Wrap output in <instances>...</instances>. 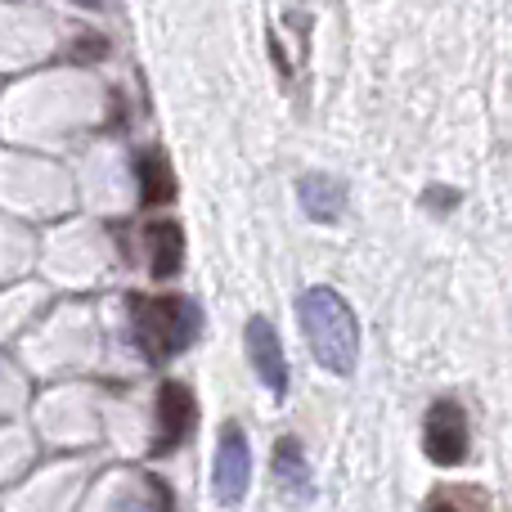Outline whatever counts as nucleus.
<instances>
[{
    "label": "nucleus",
    "mask_w": 512,
    "mask_h": 512,
    "mask_svg": "<svg viewBox=\"0 0 512 512\" xmlns=\"http://www.w3.org/2000/svg\"><path fill=\"white\" fill-rule=\"evenodd\" d=\"M454 203H459V194H454V189H441V185L427 189V207H432V212H450Z\"/></svg>",
    "instance_id": "ddd939ff"
},
{
    "label": "nucleus",
    "mask_w": 512,
    "mask_h": 512,
    "mask_svg": "<svg viewBox=\"0 0 512 512\" xmlns=\"http://www.w3.org/2000/svg\"><path fill=\"white\" fill-rule=\"evenodd\" d=\"M423 512H490V499L481 486H441L432 490Z\"/></svg>",
    "instance_id": "f8f14e48"
},
{
    "label": "nucleus",
    "mask_w": 512,
    "mask_h": 512,
    "mask_svg": "<svg viewBox=\"0 0 512 512\" xmlns=\"http://www.w3.org/2000/svg\"><path fill=\"white\" fill-rule=\"evenodd\" d=\"M472 450V432H468V414L459 400H436L423 418V454L436 468H454L463 463Z\"/></svg>",
    "instance_id": "7ed1b4c3"
},
{
    "label": "nucleus",
    "mask_w": 512,
    "mask_h": 512,
    "mask_svg": "<svg viewBox=\"0 0 512 512\" xmlns=\"http://www.w3.org/2000/svg\"><path fill=\"white\" fill-rule=\"evenodd\" d=\"M248 360L274 400L288 396V355H283L279 333H274V324L265 315L248 319Z\"/></svg>",
    "instance_id": "423d86ee"
},
{
    "label": "nucleus",
    "mask_w": 512,
    "mask_h": 512,
    "mask_svg": "<svg viewBox=\"0 0 512 512\" xmlns=\"http://www.w3.org/2000/svg\"><path fill=\"white\" fill-rule=\"evenodd\" d=\"M297 198H301V212L310 216V221H337L346 207V189L337 176H324V171H310V176L297 180Z\"/></svg>",
    "instance_id": "6e6552de"
},
{
    "label": "nucleus",
    "mask_w": 512,
    "mask_h": 512,
    "mask_svg": "<svg viewBox=\"0 0 512 512\" xmlns=\"http://www.w3.org/2000/svg\"><path fill=\"white\" fill-rule=\"evenodd\" d=\"M108 50V41H104V36H81V41H77V50H72V54H104Z\"/></svg>",
    "instance_id": "4468645a"
},
{
    "label": "nucleus",
    "mask_w": 512,
    "mask_h": 512,
    "mask_svg": "<svg viewBox=\"0 0 512 512\" xmlns=\"http://www.w3.org/2000/svg\"><path fill=\"white\" fill-rule=\"evenodd\" d=\"M77 5H99V0H77Z\"/></svg>",
    "instance_id": "2eb2a0df"
},
{
    "label": "nucleus",
    "mask_w": 512,
    "mask_h": 512,
    "mask_svg": "<svg viewBox=\"0 0 512 512\" xmlns=\"http://www.w3.org/2000/svg\"><path fill=\"white\" fill-rule=\"evenodd\" d=\"M297 319L310 342V355L328 373H337V378L355 373V360H360V324H355V310L346 306L342 292L306 288L297 297Z\"/></svg>",
    "instance_id": "f257e3e1"
},
{
    "label": "nucleus",
    "mask_w": 512,
    "mask_h": 512,
    "mask_svg": "<svg viewBox=\"0 0 512 512\" xmlns=\"http://www.w3.org/2000/svg\"><path fill=\"white\" fill-rule=\"evenodd\" d=\"M131 333L149 364H167L198 342L203 310L189 297H131Z\"/></svg>",
    "instance_id": "f03ea898"
},
{
    "label": "nucleus",
    "mask_w": 512,
    "mask_h": 512,
    "mask_svg": "<svg viewBox=\"0 0 512 512\" xmlns=\"http://www.w3.org/2000/svg\"><path fill=\"white\" fill-rule=\"evenodd\" d=\"M252 486V450H248V436H243L239 423H225L221 427V441H216V468H212V490H216V504H239Z\"/></svg>",
    "instance_id": "39448f33"
},
{
    "label": "nucleus",
    "mask_w": 512,
    "mask_h": 512,
    "mask_svg": "<svg viewBox=\"0 0 512 512\" xmlns=\"http://www.w3.org/2000/svg\"><path fill=\"white\" fill-rule=\"evenodd\" d=\"M270 468H274V481H279L292 499H310L315 481H310V463H306V454H301L297 436H279V441H274V463Z\"/></svg>",
    "instance_id": "1a4fd4ad"
},
{
    "label": "nucleus",
    "mask_w": 512,
    "mask_h": 512,
    "mask_svg": "<svg viewBox=\"0 0 512 512\" xmlns=\"http://www.w3.org/2000/svg\"><path fill=\"white\" fill-rule=\"evenodd\" d=\"M198 423V400L185 382H162L158 387V405H153V454H171L194 436Z\"/></svg>",
    "instance_id": "20e7f679"
},
{
    "label": "nucleus",
    "mask_w": 512,
    "mask_h": 512,
    "mask_svg": "<svg viewBox=\"0 0 512 512\" xmlns=\"http://www.w3.org/2000/svg\"><path fill=\"white\" fill-rule=\"evenodd\" d=\"M135 180H140V203L144 207H167L176 198V176L167 167V153L162 149H144L135 162Z\"/></svg>",
    "instance_id": "9d476101"
},
{
    "label": "nucleus",
    "mask_w": 512,
    "mask_h": 512,
    "mask_svg": "<svg viewBox=\"0 0 512 512\" xmlns=\"http://www.w3.org/2000/svg\"><path fill=\"white\" fill-rule=\"evenodd\" d=\"M113 512H176V504H171V490L162 486L158 477H149V472H144V477L135 481V490L117 495Z\"/></svg>",
    "instance_id": "9b49d317"
},
{
    "label": "nucleus",
    "mask_w": 512,
    "mask_h": 512,
    "mask_svg": "<svg viewBox=\"0 0 512 512\" xmlns=\"http://www.w3.org/2000/svg\"><path fill=\"white\" fill-rule=\"evenodd\" d=\"M149 243V274L153 279H176L180 265H185V230L176 221H153L144 230Z\"/></svg>",
    "instance_id": "0eeeda50"
}]
</instances>
